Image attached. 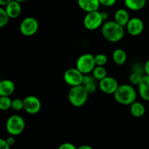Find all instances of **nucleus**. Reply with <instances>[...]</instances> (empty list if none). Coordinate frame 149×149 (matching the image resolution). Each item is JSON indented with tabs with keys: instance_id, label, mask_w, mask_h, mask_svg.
Listing matches in <instances>:
<instances>
[{
	"instance_id": "1",
	"label": "nucleus",
	"mask_w": 149,
	"mask_h": 149,
	"mask_svg": "<svg viewBox=\"0 0 149 149\" xmlns=\"http://www.w3.org/2000/svg\"><path fill=\"white\" fill-rule=\"evenodd\" d=\"M101 33L105 39L109 42H118L125 36V29L115 20H110L102 25Z\"/></svg>"
},
{
	"instance_id": "2",
	"label": "nucleus",
	"mask_w": 149,
	"mask_h": 149,
	"mask_svg": "<svg viewBox=\"0 0 149 149\" xmlns=\"http://www.w3.org/2000/svg\"><path fill=\"white\" fill-rule=\"evenodd\" d=\"M114 99L118 103L124 106H130L136 100L137 93L132 85L124 84L119 85L113 94Z\"/></svg>"
},
{
	"instance_id": "3",
	"label": "nucleus",
	"mask_w": 149,
	"mask_h": 149,
	"mask_svg": "<svg viewBox=\"0 0 149 149\" xmlns=\"http://www.w3.org/2000/svg\"><path fill=\"white\" fill-rule=\"evenodd\" d=\"M88 92L83 84L71 87L68 92V98L70 103L74 107H81L87 101Z\"/></svg>"
},
{
	"instance_id": "4",
	"label": "nucleus",
	"mask_w": 149,
	"mask_h": 149,
	"mask_svg": "<svg viewBox=\"0 0 149 149\" xmlns=\"http://www.w3.org/2000/svg\"><path fill=\"white\" fill-rule=\"evenodd\" d=\"M26 123L24 119L18 115H13L6 122V130L10 135L17 136L24 131Z\"/></svg>"
},
{
	"instance_id": "5",
	"label": "nucleus",
	"mask_w": 149,
	"mask_h": 149,
	"mask_svg": "<svg viewBox=\"0 0 149 149\" xmlns=\"http://www.w3.org/2000/svg\"><path fill=\"white\" fill-rule=\"evenodd\" d=\"M95 55L90 53H85L80 55L76 63V67L83 74H88L93 72L96 66Z\"/></svg>"
},
{
	"instance_id": "6",
	"label": "nucleus",
	"mask_w": 149,
	"mask_h": 149,
	"mask_svg": "<svg viewBox=\"0 0 149 149\" xmlns=\"http://www.w3.org/2000/svg\"><path fill=\"white\" fill-rule=\"evenodd\" d=\"M103 21L104 19L103 17L102 13L99 12V10H97V11L87 13L84 17L83 24L87 30L94 31L99 29L103 25Z\"/></svg>"
},
{
	"instance_id": "7",
	"label": "nucleus",
	"mask_w": 149,
	"mask_h": 149,
	"mask_svg": "<svg viewBox=\"0 0 149 149\" xmlns=\"http://www.w3.org/2000/svg\"><path fill=\"white\" fill-rule=\"evenodd\" d=\"M83 78H84V74L77 67L67 69L63 75L64 81L70 87L82 84Z\"/></svg>"
},
{
	"instance_id": "8",
	"label": "nucleus",
	"mask_w": 149,
	"mask_h": 149,
	"mask_svg": "<svg viewBox=\"0 0 149 149\" xmlns=\"http://www.w3.org/2000/svg\"><path fill=\"white\" fill-rule=\"evenodd\" d=\"M39 23L33 17H27L23 19L20 24V31L23 36H31L37 32Z\"/></svg>"
},
{
	"instance_id": "9",
	"label": "nucleus",
	"mask_w": 149,
	"mask_h": 149,
	"mask_svg": "<svg viewBox=\"0 0 149 149\" xmlns=\"http://www.w3.org/2000/svg\"><path fill=\"white\" fill-rule=\"evenodd\" d=\"M24 110L29 114H36L42 109V103L38 97L35 95H28L23 99Z\"/></svg>"
},
{
	"instance_id": "10",
	"label": "nucleus",
	"mask_w": 149,
	"mask_h": 149,
	"mask_svg": "<svg viewBox=\"0 0 149 149\" xmlns=\"http://www.w3.org/2000/svg\"><path fill=\"white\" fill-rule=\"evenodd\" d=\"M119 84L117 80L113 77H106L99 81V88L102 93L107 95L114 94L119 87Z\"/></svg>"
},
{
	"instance_id": "11",
	"label": "nucleus",
	"mask_w": 149,
	"mask_h": 149,
	"mask_svg": "<svg viewBox=\"0 0 149 149\" xmlns=\"http://www.w3.org/2000/svg\"><path fill=\"white\" fill-rule=\"evenodd\" d=\"M130 35L137 36L141 34L144 29V23L139 17H132L130 19L129 22L125 26Z\"/></svg>"
},
{
	"instance_id": "12",
	"label": "nucleus",
	"mask_w": 149,
	"mask_h": 149,
	"mask_svg": "<svg viewBox=\"0 0 149 149\" xmlns=\"http://www.w3.org/2000/svg\"><path fill=\"white\" fill-rule=\"evenodd\" d=\"M77 4L79 8L86 13L97 11L100 6L99 0H77Z\"/></svg>"
},
{
	"instance_id": "13",
	"label": "nucleus",
	"mask_w": 149,
	"mask_h": 149,
	"mask_svg": "<svg viewBox=\"0 0 149 149\" xmlns=\"http://www.w3.org/2000/svg\"><path fill=\"white\" fill-rule=\"evenodd\" d=\"M138 92L143 100L149 101V75H143L141 83L138 85Z\"/></svg>"
},
{
	"instance_id": "14",
	"label": "nucleus",
	"mask_w": 149,
	"mask_h": 149,
	"mask_svg": "<svg viewBox=\"0 0 149 149\" xmlns=\"http://www.w3.org/2000/svg\"><path fill=\"white\" fill-rule=\"evenodd\" d=\"M15 87L13 81L4 79L0 81V96H10L14 93Z\"/></svg>"
},
{
	"instance_id": "15",
	"label": "nucleus",
	"mask_w": 149,
	"mask_h": 149,
	"mask_svg": "<svg viewBox=\"0 0 149 149\" xmlns=\"http://www.w3.org/2000/svg\"><path fill=\"white\" fill-rule=\"evenodd\" d=\"M7 14L10 16V18H17L21 13V6L20 3L17 1L13 0L10 3H9L6 7H4Z\"/></svg>"
},
{
	"instance_id": "16",
	"label": "nucleus",
	"mask_w": 149,
	"mask_h": 149,
	"mask_svg": "<svg viewBox=\"0 0 149 149\" xmlns=\"http://www.w3.org/2000/svg\"><path fill=\"white\" fill-rule=\"evenodd\" d=\"M130 19V17L129 13L125 9H119V10H116L114 14L115 21L124 27L127 26Z\"/></svg>"
},
{
	"instance_id": "17",
	"label": "nucleus",
	"mask_w": 149,
	"mask_h": 149,
	"mask_svg": "<svg viewBox=\"0 0 149 149\" xmlns=\"http://www.w3.org/2000/svg\"><path fill=\"white\" fill-rule=\"evenodd\" d=\"M130 113L136 118L142 117L146 113L145 106L143 103L135 100L130 105Z\"/></svg>"
},
{
	"instance_id": "18",
	"label": "nucleus",
	"mask_w": 149,
	"mask_h": 149,
	"mask_svg": "<svg viewBox=\"0 0 149 149\" xmlns=\"http://www.w3.org/2000/svg\"><path fill=\"white\" fill-rule=\"evenodd\" d=\"M125 5L129 10L132 11H139L144 8L146 0H124Z\"/></svg>"
},
{
	"instance_id": "19",
	"label": "nucleus",
	"mask_w": 149,
	"mask_h": 149,
	"mask_svg": "<svg viewBox=\"0 0 149 149\" xmlns=\"http://www.w3.org/2000/svg\"><path fill=\"white\" fill-rule=\"evenodd\" d=\"M112 58L115 63L119 65H122L127 61V54L124 49L119 48L113 51Z\"/></svg>"
},
{
	"instance_id": "20",
	"label": "nucleus",
	"mask_w": 149,
	"mask_h": 149,
	"mask_svg": "<svg viewBox=\"0 0 149 149\" xmlns=\"http://www.w3.org/2000/svg\"><path fill=\"white\" fill-rule=\"evenodd\" d=\"M92 73L94 78L98 81H100L103 78L107 77V71L104 66H101V65H96Z\"/></svg>"
},
{
	"instance_id": "21",
	"label": "nucleus",
	"mask_w": 149,
	"mask_h": 149,
	"mask_svg": "<svg viewBox=\"0 0 149 149\" xmlns=\"http://www.w3.org/2000/svg\"><path fill=\"white\" fill-rule=\"evenodd\" d=\"M12 100L10 96H1L0 97V109L1 111H7L11 109Z\"/></svg>"
},
{
	"instance_id": "22",
	"label": "nucleus",
	"mask_w": 149,
	"mask_h": 149,
	"mask_svg": "<svg viewBox=\"0 0 149 149\" xmlns=\"http://www.w3.org/2000/svg\"><path fill=\"white\" fill-rule=\"evenodd\" d=\"M10 19V16L7 14L5 8L3 7H0V27L3 28L7 26Z\"/></svg>"
},
{
	"instance_id": "23",
	"label": "nucleus",
	"mask_w": 149,
	"mask_h": 149,
	"mask_svg": "<svg viewBox=\"0 0 149 149\" xmlns=\"http://www.w3.org/2000/svg\"><path fill=\"white\" fill-rule=\"evenodd\" d=\"M143 77V75H142L141 73L138 72V71H134L130 76V81L132 85L138 86L141 83V80H142Z\"/></svg>"
},
{
	"instance_id": "24",
	"label": "nucleus",
	"mask_w": 149,
	"mask_h": 149,
	"mask_svg": "<svg viewBox=\"0 0 149 149\" xmlns=\"http://www.w3.org/2000/svg\"><path fill=\"white\" fill-rule=\"evenodd\" d=\"M11 109L16 111H20L24 109V102L23 100L20 98L13 99L12 100V106Z\"/></svg>"
},
{
	"instance_id": "25",
	"label": "nucleus",
	"mask_w": 149,
	"mask_h": 149,
	"mask_svg": "<svg viewBox=\"0 0 149 149\" xmlns=\"http://www.w3.org/2000/svg\"><path fill=\"white\" fill-rule=\"evenodd\" d=\"M95 58L96 65H101V66H104L108 62V58L105 54L100 53L97 55H95Z\"/></svg>"
},
{
	"instance_id": "26",
	"label": "nucleus",
	"mask_w": 149,
	"mask_h": 149,
	"mask_svg": "<svg viewBox=\"0 0 149 149\" xmlns=\"http://www.w3.org/2000/svg\"><path fill=\"white\" fill-rule=\"evenodd\" d=\"M83 85L85 87L86 90L88 92L89 94H93V93H94L96 91V90H97V86H96L95 83V82H91L87 84H83Z\"/></svg>"
},
{
	"instance_id": "27",
	"label": "nucleus",
	"mask_w": 149,
	"mask_h": 149,
	"mask_svg": "<svg viewBox=\"0 0 149 149\" xmlns=\"http://www.w3.org/2000/svg\"><path fill=\"white\" fill-rule=\"evenodd\" d=\"M100 3V5H103L104 7H111L116 4L117 0H99Z\"/></svg>"
},
{
	"instance_id": "28",
	"label": "nucleus",
	"mask_w": 149,
	"mask_h": 149,
	"mask_svg": "<svg viewBox=\"0 0 149 149\" xmlns=\"http://www.w3.org/2000/svg\"><path fill=\"white\" fill-rule=\"evenodd\" d=\"M95 80H96L94 78V77L88 75V74H84V78H83V83L82 84H87L89 83L95 82Z\"/></svg>"
},
{
	"instance_id": "29",
	"label": "nucleus",
	"mask_w": 149,
	"mask_h": 149,
	"mask_svg": "<svg viewBox=\"0 0 149 149\" xmlns=\"http://www.w3.org/2000/svg\"><path fill=\"white\" fill-rule=\"evenodd\" d=\"M59 149H76L77 147H76L75 145H74L71 143H63L61 144L59 147H58Z\"/></svg>"
},
{
	"instance_id": "30",
	"label": "nucleus",
	"mask_w": 149,
	"mask_h": 149,
	"mask_svg": "<svg viewBox=\"0 0 149 149\" xmlns=\"http://www.w3.org/2000/svg\"><path fill=\"white\" fill-rule=\"evenodd\" d=\"M10 144L7 143V140L1 138L0 139V148L1 149H10Z\"/></svg>"
},
{
	"instance_id": "31",
	"label": "nucleus",
	"mask_w": 149,
	"mask_h": 149,
	"mask_svg": "<svg viewBox=\"0 0 149 149\" xmlns=\"http://www.w3.org/2000/svg\"><path fill=\"white\" fill-rule=\"evenodd\" d=\"M6 140H7V143L10 144V146H12L14 145L15 143V138L13 135H10V136H9Z\"/></svg>"
},
{
	"instance_id": "32",
	"label": "nucleus",
	"mask_w": 149,
	"mask_h": 149,
	"mask_svg": "<svg viewBox=\"0 0 149 149\" xmlns=\"http://www.w3.org/2000/svg\"><path fill=\"white\" fill-rule=\"evenodd\" d=\"M143 68H144V71H145L146 74L149 75V59L146 61V62L145 65H144L143 66Z\"/></svg>"
},
{
	"instance_id": "33",
	"label": "nucleus",
	"mask_w": 149,
	"mask_h": 149,
	"mask_svg": "<svg viewBox=\"0 0 149 149\" xmlns=\"http://www.w3.org/2000/svg\"><path fill=\"white\" fill-rule=\"evenodd\" d=\"M13 0H0V5H1V7H6Z\"/></svg>"
},
{
	"instance_id": "34",
	"label": "nucleus",
	"mask_w": 149,
	"mask_h": 149,
	"mask_svg": "<svg viewBox=\"0 0 149 149\" xmlns=\"http://www.w3.org/2000/svg\"><path fill=\"white\" fill-rule=\"evenodd\" d=\"M78 149H93L91 146H87V145H82L81 146H79L78 148Z\"/></svg>"
},
{
	"instance_id": "35",
	"label": "nucleus",
	"mask_w": 149,
	"mask_h": 149,
	"mask_svg": "<svg viewBox=\"0 0 149 149\" xmlns=\"http://www.w3.org/2000/svg\"><path fill=\"white\" fill-rule=\"evenodd\" d=\"M102 15H103V19H104V21H106L108 18V13H106V12H105V13L103 12V13H102Z\"/></svg>"
},
{
	"instance_id": "36",
	"label": "nucleus",
	"mask_w": 149,
	"mask_h": 149,
	"mask_svg": "<svg viewBox=\"0 0 149 149\" xmlns=\"http://www.w3.org/2000/svg\"><path fill=\"white\" fill-rule=\"evenodd\" d=\"M15 1H18V2L21 3V2H23V1H26V0H15Z\"/></svg>"
}]
</instances>
